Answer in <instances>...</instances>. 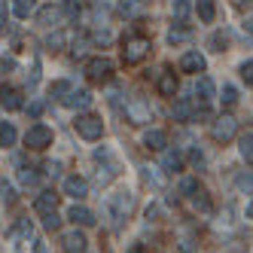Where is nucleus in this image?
Instances as JSON below:
<instances>
[{
  "instance_id": "1",
  "label": "nucleus",
  "mask_w": 253,
  "mask_h": 253,
  "mask_svg": "<svg viewBox=\"0 0 253 253\" xmlns=\"http://www.w3.org/2000/svg\"><path fill=\"white\" fill-rule=\"evenodd\" d=\"M180 192L186 195V202L198 211V213H213V202H211V192H208V186L202 183L198 177H186L183 183H180Z\"/></svg>"
},
{
  "instance_id": "2",
  "label": "nucleus",
  "mask_w": 253,
  "mask_h": 253,
  "mask_svg": "<svg viewBox=\"0 0 253 253\" xmlns=\"http://www.w3.org/2000/svg\"><path fill=\"white\" fill-rule=\"evenodd\" d=\"M150 49H153L150 37H143V34H131V37L122 43V64L125 67H137L143 58L150 55Z\"/></svg>"
},
{
  "instance_id": "3",
  "label": "nucleus",
  "mask_w": 253,
  "mask_h": 253,
  "mask_svg": "<svg viewBox=\"0 0 253 253\" xmlns=\"http://www.w3.org/2000/svg\"><path fill=\"white\" fill-rule=\"evenodd\" d=\"M107 211H110V220H113V229H122V223L131 216L134 211V198L128 192H116L107 198Z\"/></svg>"
},
{
  "instance_id": "4",
  "label": "nucleus",
  "mask_w": 253,
  "mask_h": 253,
  "mask_svg": "<svg viewBox=\"0 0 253 253\" xmlns=\"http://www.w3.org/2000/svg\"><path fill=\"white\" fill-rule=\"evenodd\" d=\"M95 162H98V186H107V183H113L119 177V162L107 147L95 150Z\"/></svg>"
},
{
  "instance_id": "5",
  "label": "nucleus",
  "mask_w": 253,
  "mask_h": 253,
  "mask_svg": "<svg viewBox=\"0 0 253 253\" xmlns=\"http://www.w3.org/2000/svg\"><path fill=\"white\" fill-rule=\"evenodd\" d=\"M74 128H77V134H80L83 140H98V137L104 134V122H101V116H95V113H80V116L74 119Z\"/></svg>"
},
{
  "instance_id": "6",
  "label": "nucleus",
  "mask_w": 253,
  "mask_h": 253,
  "mask_svg": "<svg viewBox=\"0 0 253 253\" xmlns=\"http://www.w3.org/2000/svg\"><path fill=\"white\" fill-rule=\"evenodd\" d=\"M113 70H116V64L101 55V58H92V61L85 64V77H88V83L101 85V83H110L113 80Z\"/></svg>"
},
{
  "instance_id": "7",
  "label": "nucleus",
  "mask_w": 253,
  "mask_h": 253,
  "mask_svg": "<svg viewBox=\"0 0 253 253\" xmlns=\"http://www.w3.org/2000/svg\"><path fill=\"white\" fill-rule=\"evenodd\" d=\"M25 147L28 150H46V147H52V128L43 125V122L31 125V128L25 131Z\"/></svg>"
},
{
  "instance_id": "8",
  "label": "nucleus",
  "mask_w": 253,
  "mask_h": 253,
  "mask_svg": "<svg viewBox=\"0 0 253 253\" xmlns=\"http://www.w3.org/2000/svg\"><path fill=\"white\" fill-rule=\"evenodd\" d=\"M235 134H238V119H235V116H220V119H216L213 125H211V137L216 140V143H229Z\"/></svg>"
},
{
  "instance_id": "9",
  "label": "nucleus",
  "mask_w": 253,
  "mask_h": 253,
  "mask_svg": "<svg viewBox=\"0 0 253 253\" xmlns=\"http://www.w3.org/2000/svg\"><path fill=\"white\" fill-rule=\"evenodd\" d=\"M125 116H128L131 125H147L153 119V110H150V104L143 98H131L128 104H125Z\"/></svg>"
},
{
  "instance_id": "10",
  "label": "nucleus",
  "mask_w": 253,
  "mask_h": 253,
  "mask_svg": "<svg viewBox=\"0 0 253 253\" xmlns=\"http://www.w3.org/2000/svg\"><path fill=\"white\" fill-rule=\"evenodd\" d=\"M92 92H88V88H70V92L64 95V107H70V110H88V107H92Z\"/></svg>"
},
{
  "instance_id": "11",
  "label": "nucleus",
  "mask_w": 253,
  "mask_h": 253,
  "mask_svg": "<svg viewBox=\"0 0 253 253\" xmlns=\"http://www.w3.org/2000/svg\"><path fill=\"white\" fill-rule=\"evenodd\" d=\"M0 107H3V110H9V113L22 110V88L3 83V85H0Z\"/></svg>"
},
{
  "instance_id": "12",
  "label": "nucleus",
  "mask_w": 253,
  "mask_h": 253,
  "mask_svg": "<svg viewBox=\"0 0 253 253\" xmlns=\"http://www.w3.org/2000/svg\"><path fill=\"white\" fill-rule=\"evenodd\" d=\"M85 235L80 232V229H70V232H64L61 235V250L64 253H85Z\"/></svg>"
},
{
  "instance_id": "13",
  "label": "nucleus",
  "mask_w": 253,
  "mask_h": 253,
  "mask_svg": "<svg viewBox=\"0 0 253 253\" xmlns=\"http://www.w3.org/2000/svg\"><path fill=\"white\" fill-rule=\"evenodd\" d=\"M180 70H183V74H205L208 61H205L202 52H186V55L180 58Z\"/></svg>"
},
{
  "instance_id": "14",
  "label": "nucleus",
  "mask_w": 253,
  "mask_h": 253,
  "mask_svg": "<svg viewBox=\"0 0 253 253\" xmlns=\"http://www.w3.org/2000/svg\"><path fill=\"white\" fill-rule=\"evenodd\" d=\"M192 95H195V101L202 104V107H208V104L213 101V95H216L213 80H211V77H198V83H195V88H192Z\"/></svg>"
},
{
  "instance_id": "15",
  "label": "nucleus",
  "mask_w": 253,
  "mask_h": 253,
  "mask_svg": "<svg viewBox=\"0 0 253 253\" xmlns=\"http://www.w3.org/2000/svg\"><path fill=\"white\" fill-rule=\"evenodd\" d=\"M55 208H58V195H55V189H43L37 198H34V211H37L40 216H43V213H52Z\"/></svg>"
},
{
  "instance_id": "16",
  "label": "nucleus",
  "mask_w": 253,
  "mask_h": 253,
  "mask_svg": "<svg viewBox=\"0 0 253 253\" xmlns=\"http://www.w3.org/2000/svg\"><path fill=\"white\" fill-rule=\"evenodd\" d=\"M64 15H67V9H61V6H43L37 12V22L46 25V28H55V25L64 22Z\"/></svg>"
},
{
  "instance_id": "17",
  "label": "nucleus",
  "mask_w": 253,
  "mask_h": 253,
  "mask_svg": "<svg viewBox=\"0 0 253 253\" xmlns=\"http://www.w3.org/2000/svg\"><path fill=\"white\" fill-rule=\"evenodd\" d=\"M64 195H70V198H85L88 195V183L83 177H77V174H70V177H64Z\"/></svg>"
},
{
  "instance_id": "18",
  "label": "nucleus",
  "mask_w": 253,
  "mask_h": 253,
  "mask_svg": "<svg viewBox=\"0 0 253 253\" xmlns=\"http://www.w3.org/2000/svg\"><path fill=\"white\" fill-rule=\"evenodd\" d=\"M67 220L74 223V226H80V229H85V226H95V213L88 211V208H83V205H74L67 211Z\"/></svg>"
},
{
  "instance_id": "19",
  "label": "nucleus",
  "mask_w": 253,
  "mask_h": 253,
  "mask_svg": "<svg viewBox=\"0 0 253 253\" xmlns=\"http://www.w3.org/2000/svg\"><path fill=\"white\" fill-rule=\"evenodd\" d=\"M143 147L153 150V153H162V150L168 147V134H165V131H159V128H153V131L143 134Z\"/></svg>"
},
{
  "instance_id": "20",
  "label": "nucleus",
  "mask_w": 253,
  "mask_h": 253,
  "mask_svg": "<svg viewBox=\"0 0 253 253\" xmlns=\"http://www.w3.org/2000/svg\"><path fill=\"white\" fill-rule=\"evenodd\" d=\"M159 95L162 98H174L177 95V77H174V70H162V77H159Z\"/></svg>"
},
{
  "instance_id": "21",
  "label": "nucleus",
  "mask_w": 253,
  "mask_h": 253,
  "mask_svg": "<svg viewBox=\"0 0 253 253\" xmlns=\"http://www.w3.org/2000/svg\"><path fill=\"white\" fill-rule=\"evenodd\" d=\"M15 168H19V180H22V186H34V183H37V168H34V165H28V162L19 156V159H15Z\"/></svg>"
},
{
  "instance_id": "22",
  "label": "nucleus",
  "mask_w": 253,
  "mask_h": 253,
  "mask_svg": "<svg viewBox=\"0 0 253 253\" xmlns=\"http://www.w3.org/2000/svg\"><path fill=\"white\" fill-rule=\"evenodd\" d=\"M162 168H165V174H177L180 168H183V156H180V150H168L165 156H162Z\"/></svg>"
},
{
  "instance_id": "23",
  "label": "nucleus",
  "mask_w": 253,
  "mask_h": 253,
  "mask_svg": "<svg viewBox=\"0 0 253 253\" xmlns=\"http://www.w3.org/2000/svg\"><path fill=\"white\" fill-rule=\"evenodd\" d=\"M15 140H19L15 125H12V122H0V147L9 150V147H15Z\"/></svg>"
},
{
  "instance_id": "24",
  "label": "nucleus",
  "mask_w": 253,
  "mask_h": 253,
  "mask_svg": "<svg viewBox=\"0 0 253 253\" xmlns=\"http://www.w3.org/2000/svg\"><path fill=\"white\" fill-rule=\"evenodd\" d=\"M195 9H198V19H202L205 25H211L216 19V3H213V0H198Z\"/></svg>"
},
{
  "instance_id": "25",
  "label": "nucleus",
  "mask_w": 253,
  "mask_h": 253,
  "mask_svg": "<svg viewBox=\"0 0 253 253\" xmlns=\"http://www.w3.org/2000/svg\"><path fill=\"white\" fill-rule=\"evenodd\" d=\"M171 116H174V122H186V119L192 116V104H189V98H177Z\"/></svg>"
},
{
  "instance_id": "26",
  "label": "nucleus",
  "mask_w": 253,
  "mask_h": 253,
  "mask_svg": "<svg viewBox=\"0 0 253 253\" xmlns=\"http://www.w3.org/2000/svg\"><path fill=\"white\" fill-rule=\"evenodd\" d=\"M171 12H174V22L183 25V22L189 19V12H192V3H189V0H174V3H171Z\"/></svg>"
},
{
  "instance_id": "27",
  "label": "nucleus",
  "mask_w": 253,
  "mask_h": 253,
  "mask_svg": "<svg viewBox=\"0 0 253 253\" xmlns=\"http://www.w3.org/2000/svg\"><path fill=\"white\" fill-rule=\"evenodd\" d=\"M12 12H15V19H28V15L37 12V0H15Z\"/></svg>"
},
{
  "instance_id": "28",
  "label": "nucleus",
  "mask_w": 253,
  "mask_h": 253,
  "mask_svg": "<svg viewBox=\"0 0 253 253\" xmlns=\"http://www.w3.org/2000/svg\"><path fill=\"white\" fill-rule=\"evenodd\" d=\"M70 88H74V85H70V80H55V83L49 85V98H58V101H64V95L70 92Z\"/></svg>"
},
{
  "instance_id": "29",
  "label": "nucleus",
  "mask_w": 253,
  "mask_h": 253,
  "mask_svg": "<svg viewBox=\"0 0 253 253\" xmlns=\"http://www.w3.org/2000/svg\"><path fill=\"white\" fill-rule=\"evenodd\" d=\"M238 153H241V159L247 162V165L253 162V134H250V131H247V134L238 140Z\"/></svg>"
},
{
  "instance_id": "30",
  "label": "nucleus",
  "mask_w": 253,
  "mask_h": 253,
  "mask_svg": "<svg viewBox=\"0 0 253 253\" xmlns=\"http://www.w3.org/2000/svg\"><path fill=\"white\" fill-rule=\"evenodd\" d=\"M140 9H143V0H122V3H119L122 15H137Z\"/></svg>"
},
{
  "instance_id": "31",
  "label": "nucleus",
  "mask_w": 253,
  "mask_h": 253,
  "mask_svg": "<svg viewBox=\"0 0 253 253\" xmlns=\"http://www.w3.org/2000/svg\"><path fill=\"white\" fill-rule=\"evenodd\" d=\"M235 104H238V88H235V85H223V107L232 110Z\"/></svg>"
},
{
  "instance_id": "32",
  "label": "nucleus",
  "mask_w": 253,
  "mask_h": 253,
  "mask_svg": "<svg viewBox=\"0 0 253 253\" xmlns=\"http://www.w3.org/2000/svg\"><path fill=\"white\" fill-rule=\"evenodd\" d=\"M43 226H46L49 232H58V229H61V216H58V211L43 213Z\"/></svg>"
},
{
  "instance_id": "33",
  "label": "nucleus",
  "mask_w": 253,
  "mask_h": 253,
  "mask_svg": "<svg viewBox=\"0 0 253 253\" xmlns=\"http://www.w3.org/2000/svg\"><path fill=\"white\" fill-rule=\"evenodd\" d=\"M43 110H46V101H40V98L28 104V116H31V119H40V116H43Z\"/></svg>"
},
{
  "instance_id": "34",
  "label": "nucleus",
  "mask_w": 253,
  "mask_h": 253,
  "mask_svg": "<svg viewBox=\"0 0 253 253\" xmlns=\"http://www.w3.org/2000/svg\"><path fill=\"white\" fill-rule=\"evenodd\" d=\"M31 220H19V226H15V232H12V238H31Z\"/></svg>"
},
{
  "instance_id": "35",
  "label": "nucleus",
  "mask_w": 253,
  "mask_h": 253,
  "mask_svg": "<svg viewBox=\"0 0 253 253\" xmlns=\"http://www.w3.org/2000/svg\"><path fill=\"white\" fill-rule=\"evenodd\" d=\"M0 198H3L6 205H15V192H12V186L6 183V180H0Z\"/></svg>"
},
{
  "instance_id": "36",
  "label": "nucleus",
  "mask_w": 253,
  "mask_h": 253,
  "mask_svg": "<svg viewBox=\"0 0 253 253\" xmlns=\"http://www.w3.org/2000/svg\"><path fill=\"white\" fill-rule=\"evenodd\" d=\"M64 43H67V34H52L46 46H49L52 52H61V46H64Z\"/></svg>"
},
{
  "instance_id": "37",
  "label": "nucleus",
  "mask_w": 253,
  "mask_h": 253,
  "mask_svg": "<svg viewBox=\"0 0 253 253\" xmlns=\"http://www.w3.org/2000/svg\"><path fill=\"white\" fill-rule=\"evenodd\" d=\"M238 74H241V80H244L247 85L253 83V61H250V58H247V61H244V64L238 67Z\"/></svg>"
},
{
  "instance_id": "38",
  "label": "nucleus",
  "mask_w": 253,
  "mask_h": 253,
  "mask_svg": "<svg viewBox=\"0 0 253 253\" xmlns=\"http://www.w3.org/2000/svg\"><path fill=\"white\" fill-rule=\"evenodd\" d=\"M0 34H9V9L0 3Z\"/></svg>"
},
{
  "instance_id": "39",
  "label": "nucleus",
  "mask_w": 253,
  "mask_h": 253,
  "mask_svg": "<svg viewBox=\"0 0 253 253\" xmlns=\"http://www.w3.org/2000/svg\"><path fill=\"white\" fill-rule=\"evenodd\" d=\"M211 46H213L216 52H223V49H226V37H223V34H213V40H211Z\"/></svg>"
},
{
  "instance_id": "40",
  "label": "nucleus",
  "mask_w": 253,
  "mask_h": 253,
  "mask_svg": "<svg viewBox=\"0 0 253 253\" xmlns=\"http://www.w3.org/2000/svg\"><path fill=\"white\" fill-rule=\"evenodd\" d=\"M186 37H189L186 31H171V34H168V40H171V43H180V40H186Z\"/></svg>"
},
{
  "instance_id": "41",
  "label": "nucleus",
  "mask_w": 253,
  "mask_h": 253,
  "mask_svg": "<svg viewBox=\"0 0 253 253\" xmlns=\"http://www.w3.org/2000/svg\"><path fill=\"white\" fill-rule=\"evenodd\" d=\"M189 159H192V165H195V168H202V165H205V156H202V150H192V156H189Z\"/></svg>"
},
{
  "instance_id": "42",
  "label": "nucleus",
  "mask_w": 253,
  "mask_h": 253,
  "mask_svg": "<svg viewBox=\"0 0 253 253\" xmlns=\"http://www.w3.org/2000/svg\"><path fill=\"white\" fill-rule=\"evenodd\" d=\"M125 253H147V250H143V244H131L128 250H125Z\"/></svg>"
},
{
  "instance_id": "43",
  "label": "nucleus",
  "mask_w": 253,
  "mask_h": 253,
  "mask_svg": "<svg viewBox=\"0 0 253 253\" xmlns=\"http://www.w3.org/2000/svg\"><path fill=\"white\" fill-rule=\"evenodd\" d=\"M34 253H46V247H43V241H37V244H34Z\"/></svg>"
},
{
  "instance_id": "44",
  "label": "nucleus",
  "mask_w": 253,
  "mask_h": 253,
  "mask_svg": "<svg viewBox=\"0 0 253 253\" xmlns=\"http://www.w3.org/2000/svg\"><path fill=\"white\" fill-rule=\"evenodd\" d=\"M67 3H70V6H77V3H83V0H67Z\"/></svg>"
},
{
  "instance_id": "45",
  "label": "nucleus",
  "mask_w": 253,
  "mask_h": 253,
  "mask_svg": "<svg viewBox=\"0 0 253 253\" xmlns=\"http://www.w3.org/2000/svg\"><path fill=\"white\" fill-rule=\"evenodd\" d=\"M232 3H244V0H232Z\"/></svg>"
}]
</instances>
